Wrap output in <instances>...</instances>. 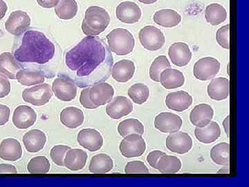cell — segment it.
<instances>
[{"label":"cell","instance_id":"52","mask_svg":"<svg viewBox=\"0 0 249 187\" xmlns=\"http://www.w3.org/2000/svg\"><path fill=\"white\" fill-rule=\"evenodd\" d=\"M140 2L145 4H152L157 2L158 0H139Z\"/></svg>","mask_w":249,"mask_h":187},{"label":"cell","instance_id":"41","mask_svg":"<svg viewBox=\"0 0 249 187\" xmlns=\"http://www.w3.org/2000/svg\"><path fill=\"white\" fill-rule=\"evenodd\" d=\"M70 147L65 145H57L52 148L50 155L52 161L60 167H64V159L65 154L70 150Z\"/></svg>","mask_w":249,"mask_h":187},{"label":"cell","instance_id":"3","mask_svg":"<svg viewBox=\"0 0 249 187\" xmlns=\"http://www.w3.org/2000/svg\"><path fill=\"white\" fill-rule=\"evenodd\" d=\"M110 22L107 11L98 6H90L85 11L82 31L88 36H96L106 31Z\"/></svg>","mask_w":249,"mask_h":187},{"label":"cell","instance_id":"2","mask_svg":"<svg viewBox=\"0 0 249 187\" xmlns=\"http://www.w3.org/2000/svg\"><path fill=\"white\" fill-rule=\"evenodd\" d=\"M55 45L43 33L29 30L24 33L14 56L18 62L43 64L50 61L55 54Z\"/></svg>","mask_w":249,"mask_h":187},{"label":"cell","instance_id":"12","mask_svg":"<svg viewBox=\"0 0 249 187\" xmlns=\"http://www.w3.org/2000/svg\"><path fill=\"white\" fill-rule=\"evenodd\" d=\"M166 147L170 151L178 154H186L193 147V139L188 133L183 132H174L167 137Z\"/></svg>","mask_w":249,"mask_h":187},{"label":"cell","instance_id":"39","mask_svg":"<svg viewBox=\"0 0 249 187\" xmlns=\"http://www.w3.org/2000/svg\"><path fill=\"white\" fill-rule=\"evenodd\" d=\"M50 162L44 156H37L29 161L27 166L28 171L31 174H45L50 170Z\"/></svg>","mask_w":249,"mask_h":187},{"label":"cell","instance_id":"37","mask_svg":"<svg viewBox=\"0 0 249 187\" xmlns=\"http://www.w3.org/2000/svg\"><path fill=\"white\" fill-rule=\"evenodd\" d=\"M144 126L138 119H128L121 121L118 126V132L123 137L130 134H139L142 135L144 134Z\"/></svg>","mask_w":249,"mask_h":187},{"label":"cell","instance_id":"1","mask_svg":"<svg viewBox=\"0 0 249 187\" xmlns=\"http://www.w3.org/2000/svg\"><path fill=\"white\" fill-rule=\"evenodd\" d=\"M65 62L70 70L83 79V86L107 80L114 59L110 49L100 37L87 36L65 55Z\"/></svg>","mask_w":249,"mask_h":187},{"label":"cell","instance_id":"10","mask_svg":"<svg viewBox=\"0 0 249 187\" xmlns=\"http://www.w3.org/2000/svg\"><path fill=\"white\" fill-rule=\"evenodd\" d=\"M31 18L25 11H16L11 13L5 23V29L12 35L19 36L30 27Z\"/></svg>","mask_w":249,"mask_h":187},{"label":"cell","instance_id":"17","mask_svg":"<svg viewBox=\"0 0 249 187\" xmlns=\"http://www.w3.org/2000/svg\"><path fill=\"white\" fill-rule=\"evenodd\" d=\"M37 114L28 106H19L16 108L13 115V123L18 129H27L35 124Z\"/></svg>","mask_w":249,"mask_h":187},{"label":"cell","instance_id":"27","mask_svg":"<svg viewBox=\"0 0 249 187\" xmlns=\"http://www.w3.org/2000/svg\"><path fill=\"white\" fill-rule=\"evenodd\" d=\"M221 133L220 127L215 121H211L205 127H196L195 130V135L197 140L206 144L215 142L220 137Z\"/></svg>","mask_w":249,"mask_h":187},{"label":"cell","instance_id":"33","mask_svg":"<svg viewBox=\"0 0 249 187\" xmlns=\"http://www.w3.org/2000/svg\"><path fill=\"white\" fill-rule=\"evenodd\" d=\"M181 168V162L176 156L162 155L157 163V169L161 173H178Z\"/></svg>","mask_w":249,"mask_h":187},{"label":"cell","instance_id":"50","mask_svg":"<svg viewBox=\"0 0 249 187\" xmlns=\"http://www.w3.org/2000/svg\"><path fill=\"white\" fill-rule=\"evenodd\" d=\"M8 10L7 4L3 0H0V19L4 18Z\"/></svg>","mask_w":249,"mask_h":187},{"label":"cell","instance_id":"43","mask_svg":"<svg viewBox=\"0 0 249 187\" xmlns=\"http://www.w3.org/2000/svg\"><path fill=\"white\" fill-rule=\"evenodd\" d=\"M124 172L127 174H145L149 173V170L144 162L132 161L126 165Z\"/></svg>","mask_w":249,"mask_h":187},{"label":"cell","instance_id":"4","mask_svg":"<svg viewBox=\"0 0 249 187\" xmlns=\"http://www.w3.org/2000/svg\"><path fill=\"white\" fill-rule=\"evenodd\" d=\"M111 52L117 56H125L133 51L135 39L128 30L124 29H114L106 37Z\"/></svg>","mask_w":249,"mask_h":187},{"label":"cell","instance_id":"5","mask_svg":"<svg viewBox=\"0 0 249 187\" xmlns=\"http://www.w3.org/2000/svg\"><path fill=\"white\" fill-rule=\"evenodd\" d=\"M141 44L145 49L149 51H157L164 45V34L158 28L154 26H146L142 28L139 34Z\"/></svg>","mask_w":249,"mask_h":187},{"label":"cell","instance_id":"32","mask_svg":"<svg viewBox=\"0 0 249 187\" xmlns=\"http://www.w3.org/2000/svg\"><path fill=\"white\" fill-rule=\"evenodd\" d=\"M205 18L213 26L222 24L227 18V12L222 5L213 3L206 6Z\"/></svg>","mask_w":249,"mask_h":187},{"label":"cell","instance_id":"6","mask_svg":"<svg viewBox=\"0 0 249 187\" xmlns=\"http://www.w3.org/2000/svg\"><path fill=\"white\" fill-rule=\"evenodd\" d=\"M146 144L142 135L139 134H130L126 136L121 141L119 150L124 157H138L145 151Z\"/></svg>","mask_w":249,"mask_h":187},{"label":"cell","instance_id":"35","mask_svg":"<svg viewBox=\"0 0 249 187\" xmlns=\"http://www.w3.org/2000/svg\"><path fill=\"white\" fill-rule=\"evenodd\" d=\"M78 9L76 0H60L55 6V12L60 19H70L76 16Z\"/></svg>","mask_w":249,"mask_h":187},{"label":"cell","instance_id":"15","mask_svg":"<svg viewBox=\"0 0 249 187\" xmlns=\"http://www.w3.org/2000/svg\"><path fill=\"white\" fill-rule=\"evenodd\" d=\"M77 141L80 146L90 152L98 151L103 145L102 135L96 130L93 129L81 130L78 132Z\"/></svg>","mask_w":249,"mask_h":187},{"label":"cell","instance_id":"19","mask_svg":"<svg viewBox=\"0 0 249 187\" xmlns=\"http://www.w3.org/2000/svg\"><path fill=\"white\" fill-rule=\"evenodd\" d=\"M193 103L191 95L185 91L168 94L165 98L167 107L172 111L183 112L190 108Z\"/></svg>","mask_w":249,"mask_h":187},{"label":"cell","instance_id":"18","mask_svg":"<svg viewBox=\"0 0 249 187\" xmlns=\"http://www.w3.org/2000/svg\"><path fill=\"white\" fill-rule=\"evenodd\" d=\"M168 56L174 65L184 67L192 58V52L189 46L184 42H175L168 49Z\"/></svg>","mask_w":249,"mask_h":187},{"label":"cell","instance_id":"24","mask_svg":"<svg viewBox=\"0 0 249 187\" xmlns=\"http://www.w3.org/2000/svg\"><path fill=\"white\" fill-rule=\"evenodd\" d=\"M22 141L27 151L34 153L40 151L45 147L47 137L42 131L34 129L24 134Z\"/></svg>","mask_w":249,"mask_h":187},{"label":"cell","instance_id":"28","mask_svg":"<svg viewBox=\"0 0 249 187\" xmlns=\"http://www.w3.org/2000/svg\"><path fill=\"white\" fill-rule=\"evenodd\" d=\"M160 82L165 89H175L184 85L185 77L182 72L175 69L168 68L160 73Z\"/></svg>","mask_w":249,"mask_h":187},{"label":"cell","instance_id":"26","mask_svg":"<svg viewBox=\"0 0 249 187\" xmlns=\"http://www.w3.org/2000/svg\"><path fill=\"white\" fill-rule=\"evenodd\" d=\"M22 65L10 52H4L0 55V73L10 79H16V75L22 70Z\"/></svg>","mask_w":249,"mask_h":187},{"label":"cell","instance_id":"47","mask_svg":"<svg viewBox=\"0 0 249 187\" xmlns=\"http://www.w3.org/2000/svg\"><path fill=\"white\" fill-rule=\"evenodd\" d=\"M11 111L8 106L0 104V126H4L9 120Z\"/></svg>","mask_w":249,"mask_h":187},{"label":"cell","instance_id":"30","mask_svg":"<svg viewBox=\"0 0 249 187\" xmlns=\"http://www.w3.org/2000/svg\"><path fill=\"white\" fill-rule=\"evenodd\" d=\"M153 20L161 27L172 28L176 27L181 22V16L174 10L162 9L155 13Z\"/></svg>","mask_w":249,"mask_h":187},{"label":"cell","instance_id":"31","mask_svg":"<svg viewBox=\"0 0 249 187\" xmlns=\"http://www.w3.org/2000/svg\"><path fill=\"white\" fill-rule=\"evenodd\" d=\"M114 162L109 155L101 153L94 155L90 161L89 170L94 174H105L112 170Z\"/></svg>","mask_w":249,"mask_h":187},{"label":"cell","instance_id":"36","mask_svg":"<svg viewBox=\"0 0 249 187\" xmlns=\"http://www.w3.org/2000/svg\"><path fill=\"white\" fill-rule=\"evenodd\" d=\"M211 157L214 163L227 166L230 162V147L228 143L222 142L214 146L211 150Z\"/></svg>","mask_w":249,"mask_h":187},{"label":"cell","instance_id":"49","mask_svg":"<svg viewBox=\"0 0 249 187\" xmlns=\"http://www.w3.org/2000/svg\"><path fill=\"white\" fill-rule=\"evenodd\" d=\"M60 0H37V3L40 6L47 9L55 7L58 4Z\"/></svg>","mask_w":249,"mask_h":187},{"label":"cell","instance_id":"16","mask_svg":"<svg viewBox=\"0 0 249 187\" xmlns=\"http://www.w3.org/2000/svg\"><path fill=\"white\" fill-rule=\"evenodd\" d=\"M114 95V88L107 83L100 82L89 88L90 100L98 107L110 102Z\"/></svg>","mask_w":249,"mask_h":187},{"label":"cell","instance_id":"29","mask_svg":"<svg viewBox=\"0 0 249 187\" xmlns=\"http://www.w3.org/2000/svg\"><path fill=\"white\" fill-rule=\"evenodd\" d=\"M60 122L69 129H76L83 124L84 113L76 107H68L62 110L60 113Z\"/></svg>","mask_w":249,"mask_h":187},{"label":"cell","instance_id":"48","mask_svg":"<svg viewBox=\"0 0 249 187\" xmlns=\"http://www.w3.org/2000/svg\"><path fill=\"white\" fill-rule=\"evenodd\" d=\"M17 169L14 165L9 164H1L0 165V174H17Z\"/></svg>","mask_w":249,"mask_h":187},{"label":"cell","instance_id":"42","mask_svg":"<svg viewBox=\"0 0 249 187\" xmlns=\"http://www.w3.org/2000/svg\"><path fill=\"white\" fill-rule=\"evenodd\" d=\"M230 26L229 24L219 28L216 34V40L219 46L223 48L230 49Z\"/></svg>","mask_w":249,"mask_h":187},{"label":"cell","instance_id":"23","mask_svg":"<svg viewBox=\"0 0 249 187\" xmlns=\"http://www.w3.org/2000/svg\"><path fill=\"white\" fill-rule=\"evenodd\" d=\"M111 72V76L116 81L126 83L133 77L135 72V65L131 60H120L114 64Z\"/></svg>","mask_w":249,"mask_h":187},{"label":"cell","instance_id":"11","mask_svg":"<svg viewBox=\"0 0 249 187\" xmlns=\"http://www.w3.org/2000/svg\"><path fill=\"white\" fill-rule=\"evenodd\" d=\"M182 124L181 118L171 112L160 113L156 116L154 122L155 129L164 133L178 132L181 129Z\"/></svg>","mask_w":249,"mask_h":187},{"label":"cell","instance_id":"46","mask_svg":"<svg viewBox=\"0 0 249 187\" xmlns=\"http://www.w3.org/2000/svg\"><path fill=\"white\" fill-rule=\"evenodd\" d=\"M165 152L160 150H154L148 154L147 157V162L152 168L157 169V163L162 155H165Z\"/></svg>","mask_w":249,"mask_h":187},{"label":"cell","instance_id":"51","mask_svg":"<svg viewBox=\"0 0 249 187\" xmlns=\"http://www.w3.org/2000/svg\"><path fill=\"white\" fill-rule=\"evenodd\" d=\"M229 120H230V117L228 116L223 121V127L225 130L226 134H227L228 137H229Z\"/></svg>","mask_w":249,"mask_h":187},{"label":"cell","instance_id":"20","mask_svg":"<svg viewBox=\"0 0 249 187\" xmlns=\"http://www.w3.org/2000/svg\"><path fill=\"white\" fill-rule=\"evenodd\" d=\"M207 92L209 97L213 100L222 101L229 96L230 82L224 77L214 78L208 85Z\"/></svg>","mask_w":249,"mask_h":187},{"label":"cell","instance_id":"22","mask_svg":"<svg viewBox=\"0 0 249 187\" xmlns=\"http://www.w3.org/2000/svg\"><path fill=\"white\" fill-rule=\"evenodd\" d=\"M22 149L17 139H4L0 144V158L3 160L15 162L22 157Z\"/></svg>","mask_w":249,"mask_h":187},{"label":"cell","instance_id":"13","mask_svg":"<svg viewBox=\"0 0 249 187\" xmlns=\"http://www.w3.org/2000/svg\"><path fill=\"white\" fill-rule=\"evenodd\" d=\"M116 18L126 24L138 22L142 18V10L133 1H124L118 5L116 10Z\"/></svg>","mask_w":249,"mask_h":187},{"label":"cell","instance_id":"7","mask_svg":"<svg viewBox=\"0 0 249 187\" xmlns=\"http://www.w3.org/2000/svg\"><path fill=\"white\" fill-rule=\"evenodd\" d=\"M53 96L50 85L44 83L28 88L23 91L22 98L25 102L36 106H42L47 104Z\"/></svg>","mask_w":249,"mask_h":187},{"label":"cell","instance_id":"25","mask_svg":"<svg viewBox=\"0 0 249 187\" xmlns=\"http://www.w3.org/2000/svg\"><path fill=\"white\" fill-rule=\"evenodd\" d=\"M88 158V154L85 150L70 149L65 154L64 165L72 171H78L84 168Z\"/></svg>","mask_w":249,"mask_h":187},{"label":"cell","instance_id":"9","mask_svg":"<svg viewBox=\"0 0 249 187\" xmlns=\"http://www.w3.org/2000/svg\"><path fill=\"white\" fill-rule=\"evenodd\" d=\"M52 91L60 101L70 102L76 98L77 87L76 83L71 78L59 77L53 82Z\"/></svg>","mask_w":249,"mask_h":187},{"label":"cell","instance_id":"38","mask_svg":"<svg viewBox=\"0 0 249 187\" xmlns=\"http://www.w3.org/2000/svg\"><path fill=\"white\" fill-rule=\"evenodd\" d=\"M128 96L134 103L142 105L148 99L150 90L143 83H136L129 88Z\"/></svg>","mask_w":249,"mask_h":187},{"label":"cell","instance_id":"44","mask_svg":"<svg viewBox=\"0 0 249 187\" xmlns=\"http://www.w3.org/2000/svg\"><path fill=\"white\" fill-rule=\"evenodd\" d=\"M89 88H85L81 91L80 96V102L83 107L87 109H96L98 108L96 105L93 104L90 100L89 96Z\"/></svg>","mask_w":249,"mask_h":187},{"label":"cell","instance_id":"45","mask_svg":"<svg viewBox=\"0 0 249 187\" xmlns=\"http://www.w3.org/2000/svg\"><path fill=\"white\" fill-rule=\"evenodd\" d=\"M11 86L6 76L0 75V98L8 96L11 92Z\"/></svg>","mask_w":249,"mask_h":187},{"label":"cell","instance_id":"40","mask_svg":"<svg viewBox=\"0 0 249 187\" xmlns=\"http://www.w3.org/2000/svg\"><path fill=\"white\" fill-rule=\"evenodd\" d=\"M171 65L165 56H160L152 62L150 68V76L152 80L160 82V73L165 69L170 68Z\"/></svg>","mask_w":249,"mask_h":187},{"label":"cell","instance_id":"14","mask_svg":"<svg viewBox=\"0 0 249 187\" xmlns=\"http://www.w3.org/2000/svg\"><path fill=\"white\" fill-rule=\"evenodd\" d=\"M133 103L125 96L114 98L106 107V112L113 119H120L133 111Z\"/></svg>","mask_w":249,"mask_h":187},{"label":"cell","instance_id":"21","mask_svg":"<svg viewBox=\"0 0 249 187\" xmlns=\"http://www.w3.org/2000/svg\"><path fill=\"white\" fill-rule=\"evenodd\" d=\"M214 111L208 104H199L192 110L190 120L196 127L203 128L207 126L213 118Z\"/></svg>","mask_w":249,"mask_h":187},{"label":"cell","instance_id":"8","mask_svg":"<svg viewBox=\"0 0 249 187\" xmlns=\"http://www.w3.org/2000/svg\"><path fill=\"white\" fill-rule=\"evenodd\" d=\"M220 62L212 57L199 59L195 64L193 74L196 79L208 80L216 76L220 70Z\"/></svg>","mask_w":249,"mask_h":187},{"label":"cell","instance_id":"34","mask_svg":"<svg viewBox=\"0 0 249 187\" xmlns=\"http://www.w3.org/2000/svg\"><path fill=\"white\" fill-rule=\"evenodd\" d=\"M16 78L21 85L25 86L40 84L45 80V75L42 72L31 71L24 69L18 72Z\"/></svg>","mask_w":249,"mask_h":187}]
</instances>
